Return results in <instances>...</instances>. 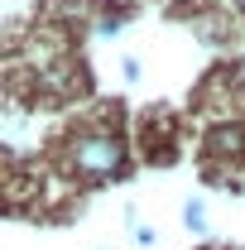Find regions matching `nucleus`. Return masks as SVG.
Listing matches in <instances>:
<instances>
[{
  "label": "nucleus",
  "mask_w": 245,
  "mask_h": 250,
  "mask_svg": "<svg viewBox=\"0 0 245 250\" xmlns=\"http://www.w3.org/2000/svg\"><path fill=\"white\" fill-rule=\"evenodd\" d=\"M236 5H241V10H245V0H236Z\"/></svg>",
  "instance_id": "obj_3"
},
{
  "label": "nucleus",
  "mask_w": 245,
  "mask_h": 250,
  "mask_svg": "<svg viewBox=\"0 0 245 250\" xmlns=\"http://www.w3.org/2000/svg\"><path fill=\"white\" fill-rule=\"evenodd\" d=\"M67 159H72V168L87 173V178H116L121 164H125V145L111 130H82V135L72 140Z\"/></svg>",
  "instance_id": "obj_1"
},
{
  "label": "nucleus",
  "mask_w": 245,
  "mask_h": 250,
  "mask_svg": "<svg viewBox=\"0 0 245 250\" xmlns=\"http://www.w3.org/2000/svg\"><path fill=\"white\" fill-rule=\"evenodd\" d=\"M183 217H187V226H192V231H202V226H207V217H202V202H187Z\"/></svg>",
  "instance_id": "obj_2"
}]
</instances>
